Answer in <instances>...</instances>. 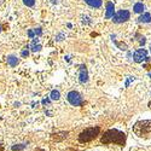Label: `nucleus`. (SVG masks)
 Here are the masks:
<instances>
[{
	"label": "nucleus",
	"instance_id": "1",
	"mask_svg": "<svg viewBox=\"0 0 151 151\" xmlns=\"http://www.w3.org/2000/svg\"><path fill=\"white\" fill-rule=\"evenodd\" d=\"M102 143L104 144H119L124 145L126 144V134L117 129H109L102 135Z\"/></svg>",
	"mask_w": 151,
	"mask_h": 151
},
{
	"label": "nucleus",
	"instance_id": "2",
	"mask_svg": "<svg viewBox=\"0 0 151 151\" xmlns=\"http://www.w3.org/2000/svg\"><path fill=\"white\" fill-rule=\"evenodd\" d=\"M133 132L138 137H146L151 133V120H143V121H138L133 126Z\"/></svg>",
	"mask_w": 151,
	"mask_h": 151
},
{
	"label": "nucleus",
	"instance_id": "3",
	"mask_svg": "<svg viewBox=\"0 0 151 151\" xmlns=\"http://www.w3.org/2000/svg\"><path fill=\"white\" fill-rule=\"evenodd\" d=\"M100 128L99 127H91V128H86L83 132L80 133L79 135V142L80 143H88L99 135Z\"/></svg>",
	"mask_w": 151,
	"mask_h": 151
},
{
	"label": "nucleus",
	"instance_id": "4",
	"mask_svg": "<svg viewBox=\"0 0 151 151\" xmlns=\"http://www.w3.org/2000/svg\"><path fill=\"white\" fill-rule=\"evenodd\" d=\"M67 99H68V102L74 106H80V105L83 104V99H82L81 94L76 91H70L67 96Z\"/></svg>",
	"mask_w": 151,
	"mask_h": 151
},
{
	"label": "nucleus",
	"instance_id": "5",
	"mask_svg": "<svg viewBox=\"0 0 151 151\" xmlns=\"http://www.w3.org/2000/svg\"><path fill=\"white\" fill-rule=\"evenodd\" d=\"M131 17V14L129 11L127 10H121L119 12H116V14H114V16H112V22L114 23H123V22H127Z\"/></svg>",
	"mask_w": 151,
	"mask_h": 151
},
{
	"label": "nucleus",
	"instance_id": "6",
	"mask_svg": "<svg viewBox=\"0 0 151 151\" xmlns=\"http://www.w3.org/2000/svg\"><path fill=\"white\" fill-rule=\"evenodd\" d=\"M133 59L135 63H143L145 60H147V51L144 48H139V50H137V51L134 52L133 55Z\"/></svg>",
	"mask_w": 151,
	"mask_h": 151
},
{
	"label": "nucleus",
	"instance_id": "7",
	"mask_svg": "<svg viewBox=\"0 0 151 151\" xmlns=\"http://www.w3.org/2000/svg\"><path fill=\"white\" fill-rule=\"evenodd\" d=\"M79 80L81 83H85L88 81V71H87L86 65H80V73H79Z\"/></svg>",
	"mask_w": 151,
	"mask_h": 151
},
{
	"label": "nucleus",
	"instance_id": "8",
	"mask_svg": "<svg viewBox=\"0 0 151 151\" xmlns=\"http://www.w3.org/2000/svg\"><path fill=\"white\" fill-rule=\"evenodd\" d=\"M41 48H42V46L40 45L39 39H37V37H33V41H32V44H30L32 52H39Z\"/></svg>",
	"mask_w": 151,
	"mask_h": 151
},
{
	"label": "nucleus",
	"instance_id": "9",
	"mask_svg": "<svg viewBox=\"0 0 151 151\" xmlns=\"http://www.w3.org/2000/svg\"><path fill=\"white\" fill-rule=\"evenodd\" d=\"M115 14V6L112 3H106V12H105V18H111Z\"/></svg>",
	"mask_w": 151,
	"mask_h": 151
},
{
	"label": "nucleus",
	"instance_id": "10",
	"mask_svg": "<svg viewBox=\"0 0 151 151\" xmlns=\"http://www.w3.org/2000/svg\"><path fill=\"white\" fill-rule=\"evenodd\" d=\"M68 134H69L68 132H57V133L52 134V139L56 140V142H62L68 137Z\"/></svg>",
	"mask_w": 151,
	"mask_h": 151
},
{
	"label": "nucleus",
	"instance_id": "11",
	"mask_svg": "<svg viewBox=\"0 0 151 151\" xmlns=\"http://www.w3.org/2000/svg\"><path fill=\"white\" fill-rule=\"evenodd\" d=\"M85 3H86L87 5H88V6H91V7L98 9V7L102 6L103 0H85Z\"/></svg>",
	"mask_w": 151,
	"mask_h": 151
},
{
	"label": "nucleus",
	"instance_id": "12",
	"mask_svg": "<svg viewBox=\"0 0 151 151\" xmlns=\"http://www.w3.org/2000/svg\"><path fill=\"white\" fill-rule=\"evenodd\" d=\"M7 63H9V65L10 67H17V64L19 63V59L16 57V56H9L7 57Z\"/></svg>",
	"mask_w": 151,
	"mask_h": 151
},
{
	"label": "nucleus",
	"instance_id": "13",
	"mask_svg": "<svg viewBox=\"0 0 151 151\" xmlns=\"http://www.w3.org/2000/svg\"><path fill=\"white\" fill-rule=\"evenodd\" d=\"M151 22V15L150 14H143L138 18V23H150Z\"/></svg>",
	"mask_w": 151,
	"mask_h": 151
},
{
	"label": "nucleus",
	"instance_id": "14",
	"mask_svg": "<svg viewBox=\"0 0 151 151\" xmlns=\"http://www.w3.org/2000/svg\"><path fill=\"white\" fill-rule=\"evenodd\" d=\"M144 5L142 4V3H137L134 6H133V10H134V12L135 14H143V11H144Z\"/></svg>",
	"mask_w": 151,
	"mask_h": 151
},
{
	"label": "nucleus",
	"instance_id": "15",
	"mask_svg": "<svg viewBox=\"0 0 151 151\" xmlns=\"http://www.w3.org/2000/svg\"><path fill=\"white\" fill-rule=\"evenodd\" d=\"M50 98H51L52 100H58V99L60 98V93H59V91L53 90V91L51 92V94H50Z\"/></svg>",
	"mask_w": 151,
	"mask_h": 151
},
{
	"label": "nucleus",
	"instance_id": "16",
	"mask_svg": "<svg viewBox=\"0 0 151 151\" xmlns=\"http://www.w3.org/2000/svg\"><path fill=\"white\" fill-rule=\"evenodd\" d=\"M29 47L28 46H26V47H24L23 50H22V52H21V56L22 57H24V58H26V57H28L29 56V50H28Z\"/></svg>",
	"mask_w": 151,
	"mask_h": 151
},
{
	"label": "nucleus",
	"instance_id": "17",
	"mask_svg": "<svg viewBox=\"0 0 151 151\" xmlns=\"http://www.w3.org/2000/svg\"><path fill=\"white\" fill-rule=\"evenodd\" d=\"M23 4L28 7H32L35 5V0H23Z\"/></svg>",
	"mask_w": 151,
	"mask_h": 151
},
{
	"label": "nucleus",
	"instance_id": "18",
	"mask_svg": "<svg viewBox=\"0 0 151 151\" xmlns=\"http://www.w3.org/2000/svg\"><path fill=\"white\" fill-rule=\"evenodd\" d=\"M26 147V144H19V145H14L12 146V150L14 151H19V150H23Z\"/></svg>",
	"mask_w": 151,
	"mask_h": 151
},
{
	"label": "nucleus",
	"instance_id": "19",
	"mask_svg": "<svg viewBox=\"0 0 151 151\" xmlns=\"http://www.w3.org/2000/svg\"><path fill=\"white\" fill-rule=\"evenodd\" d=\"M33 30H34L35 35H37V36H40V35L42 34V30H41V28H36V29H33Z\"/></svg>",
	"mask_w": 151,
	"mask_h": 151
},
{
	"label": "nucleus",
	"instance_id": "20",
	"mask_svg": "<svg viewBox=\"0 0 151 151\" xmlns=\"http://www.w3.org/2000/svg\"><path fill=\"white\" fill-rule=\"evenodd\" d=\"M28 36L30 37V39H33V37H35V33H34V30H33V29L28 30Z\"/></svg>",
	"mask_w": 151,
	"mask_h": 151
},
{
	"label": "nucleus",
	"instance_id": "21",
	"mask_svg": "<svg viewBox=\"0 0 151 151\" xmlns=\"http://www.w3.org/2000/svg\"><path fill=\"white\" fill-rule=\"evenodd\" d=\"M132 80H134V78H132V76H128V80H127V82H126V87H128V86H129V82H131Z\"/></svg>",
	"mask_w": 151,
	"mask_h": 151
},
{
	"label": "nucleus",
	"instance_id": "22",
	"mask_svg": "<svg viewBox=\"0 0 151 151\" xmlns=\"http://www.w3.org/2000/svg\"><path fill=\"white\" fill-rule=\"evenodd\" d=\"M0 151H4V145L0 144Z\"/></svg>",
	"mask_w": 151,
	"mask_h": 151
},
{
	"label": "nucleus",
	"instance_id": "23",
	"mask_svg": "<svg viewBox=\"0 0 151 151\" xmlns=\"http://www.w3.org/2000/svg\"><path fill=\"white\" fill-rule=\"evenodd\" d=\"M34 151H45V150H42V149H39V147H37V149H35Z\"/></svg>",
	"mask_w": 151,
	"mask_h": 151
},
{
	"label": "nucleus",
	"instance_id": "24",
	"mask_svg": "<svg viewBox=\"0 0 151 151\" xmlns=\"http://www.w3.org/2000/svg\"><path fill=\"white\" fill-rule=\"evenodd\" d=\"M149 108L151 109V100H150V102H149Z\"/></svg>",
	"mask_w": 151,
	"mask_h": 151
},
{
	"label": "nucleus",
	"instance_id": "25",
	"mask_svg": "<svg viewBox=\"0 0 151 151\" xmlns=\"http://www.w3.org/2000/svg\"><path fill=\"white\" fill-rule=\"evenodd\" d=\"M68 151H76V150H74V149H70V150H68Z\"/></svg>",
	"mask_w": 151,
	"mask_h": 151
},
{
	"label": "nucleus",
	"instance_id": "26",
	"mask_svg": "<svg viewBox=\"0 0 151 151\" xmlns=\"http://www.w3.org/2000/svg\"><path fill=\"white\" fill-rule=\"evenodd\" d=\"M0 32H1V26H0Z\"/></svg>",
	"mask_w": 151,
	"mask_h": 151
},
{
	"label": "nucleus",
	"instance_id": "27",
	"mask_svg": "<svg viewBox=\"0 0 151 151\" xmlns=\"http://www.w3.org/2000/svg\"><path fill=\"white\" fill-rule=\"evenodd\" d=\"M149 76H150V78H151V73H150V75H149Z\"/></svg>",
	"mask_w": 151,
	"mask_h": 151
},
{
	"label": "nucleus",
	"instance_id": "28",
	"mask_svg": "<svg viewBox=\"0 0 151 151\" xmlns=\"http://www.w3.org/2000/svg\"><path fill=\"white\" fill-rule=\"evenodd\" d=\"M150 52H151V47H150Z\"/></svg>",
	"mask_w": 151,
	"mask_h": 151
}]
</instances>
